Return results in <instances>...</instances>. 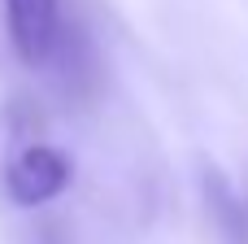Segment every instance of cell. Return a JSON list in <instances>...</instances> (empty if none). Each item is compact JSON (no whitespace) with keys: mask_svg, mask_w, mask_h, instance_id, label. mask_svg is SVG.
<instances>
[{"mask_svg":"<svg viewBox=\"0 0 248 244\" xmlns=\"http://www.w3.org/2000/svg\"><path fill=\"white\" fill-rule=\"evenodd\" d=\"M70 179H74L70 157L61 148H52V144H39V140L22 144L4 166V192L22 210H39V205L57 201L70 188Z\"/></svg>","mask_w":248,"mask_h":244,"instance_id":"obj_1","label":"cell"},{"mask_svg":"<svg viewBox=\"0 0 248 244\" xmlns=\"http://www.w3.org/2000/svg\"><path fill=\"white\" fill-rule=\"evenodd\" d=\"M9 48L26 70H39L61 44V0H4Z\"/></svg>","mask_w":248,"mask_h":244,"instance_id":"obj_2","label":"cell"},{"mask_svg":"<svg viewBox=\"0 0 248 244\" xmlns=\"http://www.w3.org/2000/svg\"><path fill=\"white\" fill-rule=\"evenodd\" d=\"M209 201H214V218L222 223L227 240L231 244H248V214H244V205L227 192L222 179H209Z\"/></svg>","mask_w":248,"mask_h":244,"instance_id":"obj_3","label":"cell"}]
</instances>
